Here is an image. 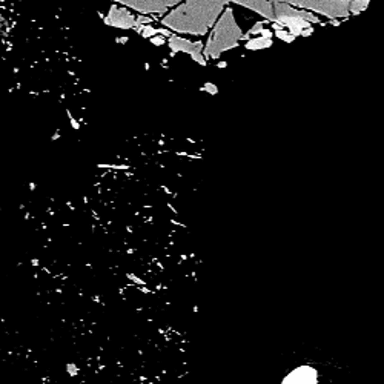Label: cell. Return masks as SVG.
<instances>
[{
  "instance_id": "obj_7",
  "label": "cell",
  "mask_w": 384,
  "mask_h": 384,
  "mask_svg": "<svg viewBox=\"0 0 384 384\" xmlns=\"http://www.w3.org/2000/svg\"><path fill=\"white\" fill-rule=\"evenodd\" d=\"M261 29H263V23L258 22V23H255L254 28L251 29V34H258V32H261Z\"/></svg>"
},
{
  "instance_id": "obj_9",
  "label": "cell",
  "mask_w": 384,
  "mask_h": 384,
  "mask_svg": "<svg viewBox=\"0 0 384 384\" xmlns=\"http://www.w3.org/2000/svg\"><path fill=\"white\" fill-rule=\"evenodd\" d=\"M157 32H160V34H163L164 37H171V32H169L168 29H163V28H158V29H157Z\"/></svg>"
},
{
  "instance_id": "obj_5",
  "label": "cell",
  "mask_w": 384,
  "mask_h": 384,
  "mask_svg": "<svg viewBox=\"0 0 384 384\" xmlns=\"http://www.w3.org/2000/svg\"><path fill=\"white\" fill-rule=\"evenodd\" d=\"M205 91H206V92H209V94H212V95H214V94H217V92H218V88H217V86H215L214 83H211V81H207V83H206V85H205Z\"/></svg>"
},
{
  "instance_id": "obj_6",
  "label": "cell",
  "mask_w": 384,
  "mask_h": 384,
  "mask_svg": "<svg viewBox=\"0 0 384 384\" xmlns=\"http://www.w3.org/2000/svg\"><path fill=\"white\" fill-rule=\"evenodd\" d=\"M152 45H157V46H161V45H164V37H161V35H155V37H152Z\"/></svg>"
},
{
  "instance_id": "obj_1",
  "label": "cell",
  "mask_w": 384,
  "mask_h": 384,
  "mask_svg": "<svg viewBox=\"0 0 384 384\" xmlns=\"http://www.w3.org/2000/svg\"><path fill=\"white\" fill-rule=\"evenodd\" d=\"M272 45V40L271 39H264V37H258V39H252L246 43V48L248 49H263V48H267Z\"/></svg>"
},
{
  "instance_id": "obj_3",
  "label": "cell",
  "mask_w": 384,
  "mask_h": 384,
  "mask_svg": "<svg viewBox=\"0 0 384 384\" xmlns=\"http://www.w3.org/2000/svg\"><path fill=\"white\" fill-rule=\"evenodd\" d=\"M367 2H369V0H354V2H352V9L355 8V12H358V11L364 9V8L367 6Z\"/></svg>"
},
{
  "instance_id": "obj_10",
  "label": "cell",
  "mask_w": 384,
  "mask_h": 384,
  "mask_svg": "<svg viewBox=\"0 0 384 384\" xmlns=\"http://www.w3.org/2000/svg\"><path fill=\"white\" fill-rule=\"evenodd\" d=\"M218 66H220V68H226V62H220Z\"/></svg>"
},
{
  "instance_id": "obj_2",
  "label": "cell",
  "mask_w": 384,
  "mask_h": 384,
  "mask_svg": "<svg viewBox=\"0 0 384 384\" xmlns=\"http://www.w3.org/2000/svg\"><path fill=\"white\" fill-rule=\"evenodd\" d=\"M275 34H277L278 39H281V40H284V42H294V40H295V37H294L292 34H287V32L283 31V29H278Z\"/></svg>"
},
{
  "instance_id": "obj_4",
  "label": "cell",
  "mask_w": 384,
  "mask_h": 384,
  "mask_svg": "<svg viewBox=\"0 0 384 384\" xmlns=\"http://www.w3.org/2000/svg\"><path fill=\"white\" fill-rule=\"evenodd\" d=\"M157 34V29L152 26H143V31H141V35L143 37H154Z\"/></svg>"
},
{
  "instance_id": "obj_8",
  "label": "cell",
  "mask_w": 384,
  "mask_h": 384,
  "mask_svg": "<svg viewBox=\"0 0 384 384\" xmlns=\"http://www.w3.org/2000/svg\"><path fill=\"white\" fill-rule=\"evenodd\" d=\"M260 34H261L264 39H271V37H272V31H271V29H266V28H263Z\"/></svg>"
}]
</instances>
